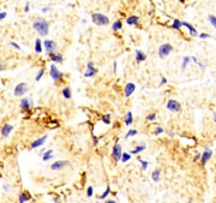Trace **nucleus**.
Here are the masks:
<instances>
[{
  "instance_id": "423d86ee",
  "label": "nucleus",
  "mask_w": 216,
  "mask_h": 203,
  "mask_svg": "<svg viewBox=\"0 0 216 203\" xmlns=\"http://www.w3.org/2000/svg\"><path fill=\"white\" fill-rule=\"evenodd\" d=\"M51 70H49V74H51V77H52V79L53 81H59V79H61L62 78V72H60L59 71V69L55 66L54 64H52L51 65V67H49Z\"/></svg>"
},
{
  "instance_id": "c85d7f7f",
  "label": "nucleus",
  "mask_w": 216,
  "mask_h": 203,
  "mask_svg": "<svg viewBox=\"0 0 216 203\" xmlns=\"http://www.w3.org/2000/svg\"><path fill=\"white\" fill-rule=\"evenodd\" d=\"M172 28L175 29V30H180V28H181V21L174 19V21H173V24H172Z\"/></svg>"
},
{
  "instance_id": "bf43d9fd",
  "label": "nucleus",
  "mask_w": 216,
  "mask_h": 203,
  "mask_svg": "<svg viewBox=\"0 0 216 203\" xmlns=\"http://www.w3.org/2000/svg\"><path fill=\"white\" fill-rule=\"evenodd\" d=\"M0 41H1V40H0Z\"/></svg>"
},
{
  "instance_id": "f03ea898",
  "label": "nucleus",
  "mask_w": 216,
  "mask_h": 203,
  "mask_svg": "<svg viewBox=\"0 0 216 203\" xmlns=\"http://www.w3.org/2000/svg\"><path fill=\"white\" fill-rule=\"evenodd\" d=\"M91 19L93 22L96 24V25H108L109 24V18L106 14L103 13H93L91 14Z\"/></svg>"
},
{
  "instance_id": "37998d69",
  "label": "nucleus",
  "mask_w": 216,
  "mask_h": 203,
  "mask_svg": "<svg viewBox=\"0 0 216 203\" xmlns=\"http://www.w3.org/2000/svg\"><path fill=\"white\" fill-rule=\"evenodd\" d=\"M29 10H30V3H27V4H25V7H24V12L28 13Z\"/></svg>"
},
{
  "instance_id": "5fc2aeb1",
  "label": "nucleus",
  "mask_w": 216,
  "mask_h": 203,
  "mask_svg": "<svg viewBox=\"0 0 216 203\" xmlns=\"http://www.w3.org/2000/svg\"><path fill=\"white\" fill-rule=\"evenodd\" d=\"M114 72H117V61H114Z\"/></svg>"
},
{
  "instance_id": "5701e85b",
  "label": "nucleus",
  "mask_w": 216,
  "mask_h": 203,
  "mask_svg": "<svg viewBox=\"0 0 216 203\" xmlns=\"http://www.w3.org/2000/svg\"><path fill=\"white\" fill-rule=\"evenodd\" d=\"M138 21H139L138 16H130V17L126 19V23L129 24V25H131V24H137Z\"/></svg>"
},
{
  "instance_id": "473e14b6",
  "label": "nucleus",
  "mask_w": 216,
  "mask_h": 203,
  "mask_svg": "<svg viewBox=\"0 0 216 203\" xmlns=\"http://www.w3.org/2000/svg\"><path fill=\"white\" fill-rule=\"evenodd\" d=\"M137 130H134V129H131V130H129V132H127L126 133V136H125V138L127 140V138H130V137L131 136H136V135H137Z\"/></svg>"
},
{
  "instance_id": "3c124183",
  "label": "nucleus",
  "mask_w": 216,
  "mask_h": 203,
  "mask_svg": "<svg viewBox=\"0 0 216 203\" xmlns=\"http://www.w3.org/2000/svg\"><path fill=\"white\" fill-rule=\"evenodd\" d=\"M166 83H167V78H165V77H163V78H162V81H161V84H166Z\"/></svg>"
},
{
  "instance_id": "49530a36",
  "label": "nucleus",
  "mask_w": 216,
  "mask_h": 203,
  "mask_svg": "<svg viewBox=\"0 0 216 203\" xmlns=\"http://www.w3.org/2000/svg\"><path fill=\"white\" fill-rule=\"evenodd\" d=\"M5 67H6V65H5L4 63H0V71H3V70H5Z\"/></svg>"
},
{
  "instance_id": "79ce46f5",
  "label": "nucleus",
  "mask_w": 216,
  "mask_h": 203,
  "mask_svg": "<svg viewBox=\"0 0 216 203\" xmlns=\"http://www.w3.org/2000/svg\"><path fill=\"white\" fill-rule=\"evenodd\" d=\"M10 45H11L12 47H14V48H16V50H18V51H21V46H19V45H17V43H16V42L11 41V42H10Z\"/></svg>"
},
{
  "instance_id": "dca6fc26",
  "label": "nucleus",
  "mask_w": 216,
  "mask_h": 203,
  "mask_svg": "<svg viewBox=\"0 0 216 203\" xmlns=\"http://www.w3.org/2000/svg\"><path fill=\"white\" fill-rule=\"evenodd\" d=\"M30 200H31V196H30V193L27 192V191H23V192H21V193L18 195V201H19V203H25V202H28V201H30Z\"/></svg>"
},
{
  "instance_id": "ea45409f",
  "label": "nucleus",
  "mask_w": 216,
  "mask_h": 203,
  "mask_svg": "<svg viewBox=\"0 0 216 203\" xmlns=\"http://www.w3.org/2000/svg\"><path fill=\"white\" fill-rule=\"evenodd\" d=\"M155 118H156V113H151V114H148V116H147V119H148L149 121H154Z\"/></svg>"
},
{
  "instance_id": "a19ab883",
  "label": "nucleus",
  "mask_w": 216,
  "mask_h": 203,
  "mask_svg": "<svg viewBox=\"0 0 216 203\" xmlns=\"http://www.w3.org/2000/svg\"><path fill=\"white\" fill-rule=\"evenodd\" d=\"M210 37H211L210 34H205V32H202V34H199V39H202V40H204V39H210Z\"/></svg>"
},
{
  "instance_id": "9b49d317",
  "label": "nucleus",
  "mask_w": 216,
  "mask_h": 203,
  "mask_svg": "<svg viewBox=\"0 0 216 203\" xmlns=\"http://www.w3.org/2000/svg\"><path fill=\"white\" fill-rule=\"evenodd\" d=\"M96 72H97V70L94 67V64L88 63L86 64V71L84 72V76L85 77H94V75H96Z\"/></svg>"
},
{
  "instance_id": "2f4dec72",
  "label": "nucleus",
  "mask_w": 216,
  "mask_h": 203,
  "mask_svg": "<svg viewBox=\"0 0 216 203\" xmlns=\"http://www.w3.org/2000/svg\"><path fill=\"white\" fill-rule=\"evenodd\" d=\"M131 159V155H130V153H123V155H121V159H120V161H123V162H127Z\"/></svg>"
},
{
  "instance_id": "0eeeda50",
  "label": "nucleus",
  "mask_w": 216,
  "mask_h": 203,
  "mask_svg": "<svg viewBox=\"0 0 216 203\" xmlns=\"http://www.w3.org/2000/svg\"><path fill=\"white\" fill-rule=\"evenodd\" d=\"M70 165V162L67 160H60V161H55L54 164L51 165V169H53V171H60V169L65 168L66 166Z\"/></svg>"
},
{
  "instance_id": "f704fd0d",
  "label": "nucleus",
  "mask_w": 216,
  "mask_h": 203,
  "mask_svg": "<svg viewBox=\"0 0 216 203\" xmlns=\"http://www.w3.org/2000/svg\"><path fill=\"white\" fill-rule=\"evenodd\" d=\"M138 160H139V162H141V165H142V168L144 169V171H145V169L148 168V166H149V162H148V161H145V160H142L141 158H139Z\"/></svg>"
},
{
  "instance_id": "ddd939ff",
  "label": "nucleus",
  "mask_w": 216,
  "mask_h": 203,
  "mask_svg": "<svg viewBox=\"0 0 216 203\" xmlns=\"http://www.w3.org/2000/svg\"><path fill=\"white\" fill-rule=\"evenodd\" d=\"M33 101H31L30 99H28V97H25V99H22L21 100V109L22 111H27V109H29V108H31L33 107Z\"/></svg>"
},
{
  "instance_id": "de8ad7c7",
  "label": "nucleus",
  "mask_w": 216,
  "mask_h": 203,
  "mask_svg": "<svg viewBox=\"0 0 216 203\" xmlns=\"http://www.w3.org/2000/svg\"><path fill=\"white\" fill-rule=\"evenodd\" d=\"M49 10H51V7H43V9H42V12H43V13H47Z\"/></svg>"
},
{
  "instance_id": "09e8293b",
  "label": "nucleus",
  "mask_w": 216,
  "mask_h": 203,
  "mask_svg": "<svg viewBox=\"0 0 216 203\" xmlns=\"http://www.w3.org/2000/svg\"><path fill=\"white\" fill-rule=\"evenodd\" d=\"M3 188H4V190H5V191H9V190H10V185H7V184H5V185L3 186Z\"/></svg>"
},
{
  "instance_id": "58836bf2",
  "label": "nucleus",
  "mask_w": 216,
  "mask_h": 203,
  "mask_svg": "<svg viewBox=\"0 0 216 203\" xmlns=\"http://www.w3.org/2000/svg\"><path fill=\"white\" fill-rule=\"evenodd\" d=\"M191 60H193V61H195V63H196L197 65H199V66H201L202 69H205V65H204V64H202L201 61H198V60H197V59L195 58V56H191Z\"/></svg>"
},
{
  "instance_id": "bb28decb",
  "label": "nucleus",
  "mask_w": 216,
  "mask_h": 203,
  "mask_svg": "<svg viewBox=\"0 0 216 203\" xmlns=\"http://www.w3.org/2000/svg\"><path fill=\"white\" fill-rule=\"evenodd\" d=\"M112 29H113V31H118L120 29H123V23L120 21H115L113 23V25H112Z\"/></svg>"
},
{
  "instance_id": "7c9ffc66",
  "label": "nucleus",
  "mask_w": 216,
  "mask_h": 203,
  "mask_svg": "<svg viewBox=\"0 0 216 203\" xmlns=\"http://www.w3.org/2000/svg\"><path fill=\"white\" fill-rule=\"evenodd\" d=\"M208 19H209V22H210L211 25H213L214 28H216V16L209 14V16H208Z\"/></svg>"
},
{
  "instance_id": "cd10ccee",
  "label": "nucleus",
  "mask_w": 216,
  "mask_h": 203,
  "mask_svg": "<svg viewBox=\"0 0 216 203\" xmlns=\"http://www.w3.org/2000/svg\"><path fill=\"white\" fill-rule=\"evenodd\" d=\"M190 61H191V58H190V56H184L182 64H181V69H182V70H185V69L187 67V65H189Z\"/></svg>"
},
{
  "instance_id": "6ab92c4d",
  "label": "nucleus",
  "mask_w": 216,
  "mask_h": 203,
  "mask_svg": "<svg viewBox=\"0 0 216 203\" xmlns=\"http://www.w3.org/2000/svg\"><path fill=\"white\" fill-rule=\"evenodd\" d=\"M145 59H147V54H145V53L142 52V51H139V50L136 51V61H137V63H141V61H144Z\"/></svg>"
},
{
  "instance_id": "c9c22d12",
  "label": "nucleus",
  "mask_w": 216,
  "mask_h": 203,
  "mask_svg": "<svg viewBox=\"0 0 216 203\" xmlns=\"http://www.w3.org/2000/svg\"><path fill=\"white\" fill-rule=\"evenodd\" d=\"M94 195V188L93 186H88V189H86V196L88 197H91Z\"/></svg>"
},
{
  "instance_id": "20e7f679",
  "label": "nucleus",
  "mask_w": 216,
  "mask_h": 203,
  "mask_svg": "<svg viewBox=\"0 0 216 203\" xmlns=\"http://www.w3.org/2000/svg\"><path fill=\"white\" fill-rule=\"evenodd\" d=\"M166 108L168 111H171V112H179L181 109V105L177 100L171 99V100H168V102L166 105Z\"/></svg>"
},
{
  "instance_id": "a18cd8bd",
  "label": "nucleus",
  "mask_w": 216,
  "mask_h": 203,
  "mask_svg": "<svg viewBox=\"0 0 216 203\" xmlns=\"http://www.w3.org/2000/svg\"><path fill=\"white\" fill-rule=\"evenodd\" d=\"M6 18V12H0V21Z\"/></svg>"
},
{
  "instance_id": "864d4df0",
  "label": "nucleus",
  "mask_w": 216,
  "mask_h": 203,
  "mask_svg": "<svg viewBox=\"0 0 216 203\" xmlns=\"http://www.w3.org/2000/svg\"><path fill=\"white\" fill-rule=\"evenodd\" d=\"M199 159H201V155H197V156L195 158V161H197V160H199Z\"/></svg>"
},
{
  "instance_id": "f257e3e1",
  "label": "nucleus",
  "mask_w": 216,
  "mask_h": 203,
  "mask_svg": "<svg viewBox=\"0 0 216 203\" xmlns=\"http://www.w3.org/2000/svg\"><path fill=\"white\" fill-rule=\"evenodd\" d=\"M34 29L38 32L40 36H47L48 35V28H49V23L45 18H36L33 23Z\"/></svg>"
},
{
  "instance_id": "aec40b11",
  "label": "nucleus",
  "mask_w": 216,
  "mask_h": 203,
  "mask_svg": "<svg viewBox=\"0 0 216 203\" xmlns=\"http://www.w3.org/2000/svg\"><path fill=\"white\" fill-rule=\"evenodd\" d=\"M151 179H153L154 182H156V183H158L160 179H161V169H160V168H156L155 171L151 173Z\"/></svg>"
},
{
  "instance_id": "6e6d98bb",
  "label": "nucleus",
  "mask_w": 216,
  "mask_h": 203,
  "mask_svg": "<svg viewBox=\"0 0 216 203\" xmlns=\"http://www.w3.org/2000/svg\"><path fill=\"white\" fill-rule=\"evenodd\" d=\"M214 121H215V123H216V112L214 113Z\"/></svg>"
},
{
  "instance_id": "7ed1b4c3",
  "label": "nucleus",
  "mask_w": 216,
  "mask_h": 203,
  "mask_svg": "<svg viewBox=\"0 0 216 203\" xmlns=\"http://www.w3.org/2000/svg\"><path fill=\"white\" fill-rule=\"evenodd\" d=\"M173 51V46L171 43H163L158 48V56L160 58H166Z\"/></svg>"
},
{
  "instance_id": "9d476101",
  "label": "nucleus",
  "mask_w": 216,
  "mask_h": 203,
  "mask_svg": "<svg viewBox=\"0 0 216 203\" xmlns=\"http://www.w3.org/2000/svg\"><path fill=\"white\" fill-rule=\"evenodd\" d=\"M43 46H45L46 51L48 53H53L55 51V48H57V43H55L53 40H45V41H43Z\"/></svg>"
},
{
  "instance_id": "4c0bfd02",
  "label": "nucleus",
  "mask_w": 216,
  "mask_h": 203,
  "mask_svg": "<svg viewBox=\"0 0 216 203\" xmlns=\"http://www.w3.org/2000/svg\"><path fill=\"white\" fill-rule=\"evenodd\" d=\"M162 132H163V129H162V127H160V126H156L154 135H155V136H158V135H161Z\"/></svg>"
},
{
  "instance_id": "393cba45",
  "label": "nucleus",
  "mask_w": 216,
  "mask_h": 203,
  "mask_svg": "<svg viewBox=\"0 0 216 203\" xmlns=\"http://www.w3.org/2000/svg\"><path fill=\"white\" fill-rule=\"evenodd\" d=\"M62 95H64V97H65V99H71L72 97V93H71V89L69 88V87H66V88H64L62 89Z\"/></svg>"
},
{
  "instance_id": "13d9d810",
  "label": "nucleus",
  "mask_w": 216,
  "mask_h": 203,
  "mask_svg": "<svg viewBox=\"0 0 216 203\" xmlns=\"http://www.w3.org/2000/svg\"><path fill=\"white\" fill-rule=\"evenodd\" d=\"M189 203H192V201H191V200H190V202H189Z\"/></svg>"
},
{
  "instance_id": "b1692460",
  "label": "nucleus",
  "mask_w": 216,
  "mask_h": 203,
  "mask_svg": "<svg viewBox=\"0 0 216 203\" xmlns=\"http://www.w3.org/2000/svg\"><path fill=\"white\" fill-rule=\"evenodd\" d=\"M35 52L36 53H41L42 52V43H41V40H40V39L35 40Z\"/></svg>"
},
{
  "instance_id": "f3484780",
  "label": "nucleus",
  "mask_w": 216,
  "mask_h": 203,
  "mask_svg": "<svg viewBox=\"0 0 216 203\" xmlns=\"http://www.w3.org/2000/svg\"><path fill=\"white\" fill-rule=\"evenodd\" d=\"M12 130H13V126H12L11 124H5V125L1 127V136H3V137H7V136L11 133Z\"/></svg>"
},
{
  "instance_id": "412c9836",
  "label": "nucleus",
  "mask_w": 216,
  "mask_h": 203,
  "mask_svg": "<svg viewBox=\"0 0 216 203\" xmlns=\"http://www.w3.org/2000/svg\"><path fill=\"white\" fill-rule=\"evenodd\" d=\"M145 144H139V145H137V147H136L133 150H131V153H130V155H132V154H133V155H134V154H139L141 151H143V150H145Z\"/></svg>"
},
{
  "instance_id": "c756f323",
  "label": "nucleus",
  "mask_w": 216,
  "mask_h": 203,
  "mask_svg": "<svg viewBox=\"0 0 216 203\" xmlns=\"http://www.w3.org/2000/svg\"><path fill=\"white\" fill-rule=\"evenodd\" d=\"M109 193H110V188H109V186H107L106 190H105V192H103L101 196H99V198H100V200H105V198H107V196H108Z\"/></svg>"
},
{
  "instance_id": "603ef678",
  "label": "nucleus",
  "mask_w": 216,
  "mask_h": 203,
  "mask_svg": "<svg viewBox=\"0 0 216 203\" xmlns=\"http://www.w3.org/2000/svg\"><path fill=\"white\" fill-rule=\"evenodd\" d=\"M105 203H117V202H115L114 200H108V201H106Z\"/></svg>"
},
{
  "instance_id": "c03bdc74",
  "label": "nucleus",
  "mask_w": 216,
  "mask_h": 203,
  "mask_svg": "<svg viewBox=\"0 0 216 203\" xmlns=\"http://www.w3.org/2000/svg\"><path fill=\"white\" fill-rule=\"evenodd\" d=\"M93 141H94V144H95V145L99 144V138H97L96 136H93Z\"/></svg>"
},
{
  "instance_id": "72a5a7b5",
  "label": "nucleus",
  "mask_w": 216,
  "mask_h": 203,
  "mask_svg": "<svg viewBox=\"0 0 216 203\" xmlns=\"http://www.w3.org/2000/svg\"><path fill=\"white\" fill-rule=\"evenodd\" d=\"M43 74H45V69H40L38 72H37V75H36V77H35V81H36V82H38V81L42 78Z\"/></svg>"
},
{
  "instance_id": "f8f14e48",
  "label": "nucleus",
  "mask_w": 216,
  "mask_h": 203,
  "mask_svg": "<svg viewBox=\"0 0 216 203\" xmlns=\"http://www.w3.org/2000/svg\"><path fill=\"white\" fill-rule=\"evenodd\" d=\"M47 135L46 136H42V137H40V138H37L36 141H34L33 143H31V145H30V149H36V148H38V147H41V145H43V143L47 141Z\"/></svg>"
},
{
  "instance_id": "39448f33",
  "label": "nucleus",
  "mask_w": 216,
  "mask_h": 203,
  "mask_svg": "<svg viewBox=\"0 0 216 203\" xmlns=\"http://www.w3.org/2000/svg\"><path fill=\"white\" fill-rule=\"evenodd\" d=\"M27 92H28V84L24 83V82H22V83H19V84L16 85L13 94H14V96H23Z\"/></svg>"
},
{
  "instance_id": "a211bd4d",
  "label": "nucleus",
  "mask_w": 216,
  "mask_h": 203,
  "mask_svg": "<svg viewBox=\"0 0 216 203\" xmlns=\"http://www.w3.org/2000/svg\"><path fill=\"white\" fill-rule=\"evenodd\" d=\"M49 58H51V60L54 61V63H58V64H61V63H62V55H61L60 53H55V52L49 53Z\"/></svg>"
},
{
  "instance_id": "e433bc0d",
  "label": "nucleus",
  "mask_w": 216,
  "mask_h": 203,
  "mask_svg": "<svg viewBox=\"0 0 216 203\" xmlns=\"http://www.w3.org/2000/svg\"><path fill=\"white\" fill-rule=\"evenodd\" d=\"M109 118H110V116H109V114L103 116V117H102V121H103V123H105V124L109 125V124H110V120H109Z\"/></svg>"
},
{
  "instance_id": "6e6552de",
  "label": "nucleus",
  "mask_w": 216,
  "mask_h": 203,
  "mask_svg": "<svg viewBox=\"0 0 216 203\" xmlns=\"http://www.w3.org/2000/svg\"><path fill=\"white\" fill-rule=\"evenodd\" d=\"M211 155H213V150L209 149V148H205L204 151H203V154L201 155V164H202V166L206 165V162L210 160Z\"/></svg>"
},
{
  "instance_id": "2eb2a0df",
  "label": "nucleus",
  "mask_w": 216,
  "mask_h": 203,
  "mask_svg": "<svg viewBox=\"0 0 216 203\" xmlns=\"http://www.w3.org/2000/svg\"><path fill=\"white\" fill-rule=\"evenodd\" d=\"M181 27H186V28L189 29V32H190V35H191V36H193V37L198 36V32H197L196 28H195L193 25H191V24H190L189 22H181Z\"/></svg>"
},
{
  "instance_id": "8fccbe9b",
  "label": "nucleus",
  "mask_w": 216,
  "mask_h": 203,
  "mask_svg": "<svg viewBox=\"0 0 216 203\" xmlns=\"http://www.w3.org/2000/svg\"><path fill=\"white\" fill-rule=\"evenodd\" d=\"M54 202H55V203H60V197H59V196H55V197H54Z\"/></svg>"
},
{
  "instance_id": "4d7b16f0",
  "label": "nucleus",
  "mask_w": 216,
  "mask_h": 203,
  "mask_svg": "<svg viewBox=\"0 0 216 203\" xmlns=\"http://www.w3.org/2000/svg\"><path fill=\"white\" fill-rule=\"evenodd\" d=\"M168 135H169V136H174V132H171V131H169V132H168Z\"/></svg>"
},
{
  "instance_id": "a878e982",
  "label": "nucleus",
  "mask_w": 216,
  "mask_h": 203,
  "mask_svg": "<svg viewBox=\"0 0 216 203\" xmlns=\"http://www.w3.org/2000/svg\"><path fill=\"white\" fill-rule=\"evenodd\" d=\"M52 158H53V150L49 149V150H47V151L43 154L42 160H43V161H48V160H51Z\"/></svg>"
},
{
  "instance_id": "4468645a",
  "label": "nucleus",
  "mask_w": 216,
  "mask_h": 203,
  "mask_svg": "<svg viewBox=\"0 0 216 203\" xmlns=\"http://www.w3.org/2000/svg\"><path fill=\"white\" fill-rule=\"evenodd\" d=\"M134 90H136V85H134V83H127V84L125 85V88H124L125 96H126V97L131 96V95L134 93Z\"/></svg>"
},
{
  "instance_id": "1a4fd4ad",
  "label": "nucleus",
  "mask_w": 216,
  "mask_h": 203,
  "mask_svg": "<svg viewBox=\"0 0 216 203\" xmlns=\"http://www.w3.org/2000/svg\"><path fill=\"white\" fill-rule=\"evenodd\" d=\"M121 155H123V151H121V147H120V144L117 142L113 147V151H112V156L114 158L115 161H120L121 159Z\"/></svg>"
},
{
  "instance_id": "4be33fe9",
  "label": "nucleus",
  "mask_w": 216,
  "mask_h": 203,
  "mask_svg": "<svg viewBox=\"0 0 216 203\" xmlns=\"http://www.w3.org/2000/svg\"><path fill=\"white\" fill-rule=\"evenodd\" d=\"M132 123H133V117H132V112L131 111H129L126 113V119H125V124L127 125V126H130V125H132Z\"/></svg>"
}]
</instances>
